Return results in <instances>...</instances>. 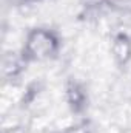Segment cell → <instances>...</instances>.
<instances>
[{
	"instance_id": "6da1fadb",
	"label": "cell",
	"mask_w": 131,
	"mask_h": 133,
	"mask_svg": "<svg viewBox=\"0 0 131 133\" xmlns=\"http://www.w3.org/2000/svg\"><path fill=\"white\" fill-rule=\"evenodd\" d=\"M59 51V37L48 28H34L26 34L22 59L25 62H42Z\"/></svg>"
},
{
	"instance_id": "7a4b0ae2",
	"label": "cell",
	"mask_w": 131,
	"mask_h": 133,
	"mask_svg": "<svg viewBox=\"0 0 131 133\" xmlns=\"http://www.w3.org/2000/svg\"><path fill=\"white\" fill-rule=\"evenodd\" d=\"M111 53L119 65H127L131 61V39L123 33L116 34L111 42Z\"/></svg>"
},
{
	"instance_id": "3957f363",
	"label": "cell",
	"mask_w": 131,
	"mask_h": 133,
	"mask_svg": "<svg viewBox=\"0 0 131 133\" xmlns=\"http://www.w3.org/2000/svg\"><path fill=\"white\" fill-rule=\"evenodd\" d=\"M83 99H85L83 90H82L77 84H72V85L68 87V101H69V104H71L76 110L82 107Z\"/></svg>"
},
{
	"instance_id": "277c9868",
	"label": "cell",
	"mask_w": 131,
	"mask_h": 133,
	"mask_svg": "<svg viewBox=\"0 0 131 133\" xmlns=\"http://www.w3.org/2000/svg\"><path fill=\"white\" fill-rule=\"evenodd\" d=\"M105 2L119 11H131V0H105Z\"/></svg>"
},
{
	"instance_id": "5b68a950",
	"label": "cell",
	"mask_w": 131,
	"mask_h": 133,
	"mask_svg": "<svg viewBox=\"0 0 131 133\" xmlns=\"http://www.w3.org/2000/svg\"><path fill=\"white\" fill-rule=\"evenodd\" d=\"M62 133H90L86 127H82V125H77V127H71V129H66Z\"/></svg>"
},
{
	"instance_id": "8992f818",
	"label": "cell",
	"mask_w": 131,
	"mask_h": 133,
	"mask_svg": "<svg viewBox=\"0 0 131 133\" xmlns=\"http://www.w3.org/2000/svg\"><path fill=\"white\" fill-rule=\"evenodd\" d=\"M23 2H31V0H23Z\"/></svg>"
}]
</instances>
